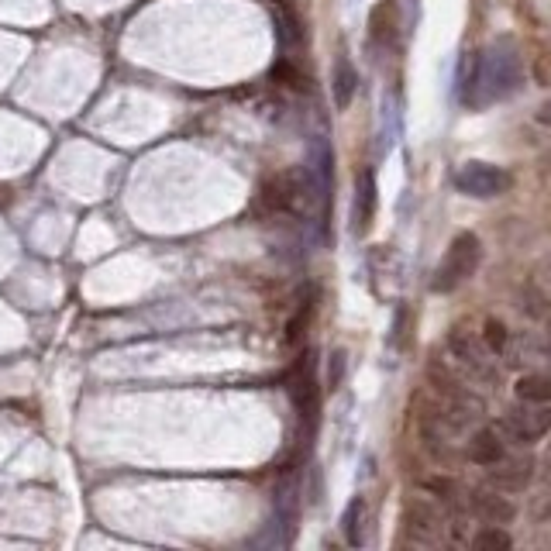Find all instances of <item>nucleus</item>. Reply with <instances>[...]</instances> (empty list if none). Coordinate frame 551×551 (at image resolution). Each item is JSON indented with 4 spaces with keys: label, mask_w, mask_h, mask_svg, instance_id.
<instances>
[{
    "label": "nucleus",
    "mask_w": 551,
    "mask_h": 551,
    "mask_svg": "<svg viewBox=\"0 0 551 551\" xmlns=\"http://www.w3.org/2000/svg\"><path fill=\"white\" fill-rule=\"evenodd\" d=\"M521 83H524L521 45L503 35L469 59L462 76V104L472 107V111H483V107L496 104V100L514 97L521 90Z\"/></svg>",
    "instance_id": "nucleus-1"
},
{
    "label": "nucleus",
    "mask_w": 551,
    "mask_h": 551,
    "mask_svg": "<svg viewBox=\"0 0 551 551\" xmlns=\"http://www.w3.org/2000/svg\"><path fill=\"white\" fill-rule=\"evenodd\" d=\"M479 262H483V242H479L472 231L455 235V242L448 245L445 259L438 262L431 279V293H452L459 290L465 279H472L479 273Z\"/></svg>",
    "instance_id": "nucleus-2"
},
{
    "label": "nucleus",
    "mask_w": 551,
    "mask_h": 551,
    "mask_svg": "<svg viewBox=\"0 0 551 551\" xmlns=\"http://www.w3.org/2000/svg\"><path fill=\"white\" fill-rule=\"evenodd\" d=\"M290 400L297 407L300 428H304L307 438H314L317 431V414H321V386H317V372H314V355H304V359L293 366L290 376Z\"/></svg>",
    "instance_id": "nucleus-3"
},
{
    "label": "nucleus",
    "mask_w": 551,
    "mask_h": 551,
    "mask_svg": "<svg viewBox=\"0 0 551 551\" xmlns=\"http://www.w3.org/2000/svg\"><path fill=\"white\" fill-rule=\"evenodd\" d=\"M551 431V414L545 403H517V407L503 410L500 417V438L514 441V445H534Z\"/></svg>",
    "instance_id": "nucleus-4"
},
{
    "label": "nucleus",
    "mask_w": 551,
    "mask_h": 551,
    "mask_svg": "<svg viewBox=\"0 0 551 551\" xmlns=\"http://www.w3.org/2000/svg\"><path fill=\"white\" fill-rule=\"evenodd\" d=\"M455 190L476 200L500 197V193L510 190V173L500 166H490V162H465L455 173Z\"/></svg>",
    "instance_id": "nucleus-5"
},
{
    "label": "nucleus",
    "mask_w": 551,
    "mask_h": 551,
    "mask_svg": "<svg viewBox=\"0 0 551 551\" xmlns=\"http://www.w3.org/2000/svg\"><path fill=\"white\" fill-rule=\"evenodd\" d=\"M486 469H490V479H486V483L500 493H517L534 479L531 459H507V455H500V459H496L493 465H486Z\"/></svg>",
    "instance_id": "nucleus-6"
},
{
    "label": "nucleus",
    "mask_w": 551,
    "mask_h": 551,
    "mask_svg": "<svg viewBox=\"0 0 551 551\" xmlns=\"http://www.w3.org/2000/svg\"><path fill=\"white\" fill-rule=\"evenodd\" d=\"M376 204H379V190H376V173L372 169H362L359 180H355V204H352V228L355 235H366L372 228V217H376Z\"/></svg>",
    "instance_id": "nucleus-7"
},
{
    "label": "nucleus",
    "mask_w": 551,
    "mask_h": 551,
    "mask_svg": "<svg viewBox=\"0 0 551 551\" xmlns=\"http://www.w3.org/2000/svg\"><path fill=\"white\" fill-rule=\"evenodd\" d=\"M403 524H407V534L414 545H434L441 538V517L428 503H410L407 514H403Z\"/></svg>",
    "instance_id": "nucleus-8"
},
{
    "label": "nucleus",
    "mask_w": 551,
    "mask_h": 551,
    "mask_svg": "<svg viewBox=\"0 0 551 551\" xmlns=\"http://www.w3.org/2000/svg\"><path fill=\"white\" fill-rule=\"evenodd\" d=\"M400 31V7L397 0H379L369 14V35L376 45H393Z\"/></svg>",
    "instance_id": "nucleus-9"
},
{
    "label": "nucleus",
    "mask_w": 551,
    "mask_h": 551,
    "mask_svg": "<svg viewBox=\"0 0 551 551\" xmlns=\"http://www.w3.org/2000/svg\"><path fill=\"white\" fill-rule=\"evenodd\" d=\"M472 514L479 517L483 524H510L514 521V503L507 500V496H500V490L496 493H472Z\"/></svg>",
    "instance_id": "nucleus-10"
},
{
    "label": "nucleus",
    "mask_w": 551,
    "mask_h": 551,
    "mask_svg": "<svg viewBox=\"0 0 551 551\" xmlns=\"http://www.w3.org/2000/svg\"><path fill=\"white\" fill-rule=\"evenodd\" d=\"M465 455H469V462L472 465H493L496 459L503 455V438H500V431H490V428H483V431H476L472 434V441H469V448H465Z\"/></svg>",
    "instance_id": "nucleus-11"
},
{
    "label": "nucleus",
    "mask_w": 551,
    "mask_h": 551,
    "mask_svg": "<svg viewBox=\"0 0 551 551\" xmlns=\"http://www.w3.org/2000/svg\"><path fill=\"white\" fill-rule=\"evenodd\" d=\"M331 90H335L338 111H348V104L355 100V90H359V73H355V66L348 62V56H338L335 76H331Z\"/></svg>",
    "instance_id": "nucleus-12"
},
{
    "label": "nucleus",
    "mask_w": 551,
    "mask_h": 551,
    "mask_svg": "<svg viewBox=\"0 0 551 551\" xmlns=\"http://www.w3.org/2000/svg\"><path fill=\"white\" fill-rule=\"evenodd\" d=\"M517 400L524 403H551V376L531 372V376L517 379Z\"/></svg>",
    "instance_id": "nucleus-13"
},
{
    "label": "nucleus",
    "mask_w": 551,
    "mask_h": 551,
    "mask_svg": "<svg viewBox=\"0 0 551 551\" xmlns=\"http://www.w3.org/2000/svg\"><path fill=\"white\" fill-rule=\"evenodd\" d=\"M362 521H366V500L355 496V500L345 507V514H341V531H345V541L352 548L362 545Z\"/></svg>",
    "instance_id": "nucleus-14"
},
{
    "label": "nucleus",
    "mask_w": 551,
    "mask_h": 551,
    "mask_svg": "<svg viewBox=\"0 0 551 551\" xmlns=\"http://www.w3.org/2000/svg\"><path fill=\"white\" fill-rule=\"evenodd\" d=\"M514 541H510V534L503 531L500 524H486L483 531L476 534V538H469V548L483 551V548H510Z\"/></svg>",
    "instance_id": "nucleus-15"
},
{
    "label": "nucleus",
    "mask_w": 551,
    "mask_h": 551,
    "mask_svg": "<svg viewBox=\"0 0 551 551\" xmlns=\"http://www.w3.org/2000/svg\"><path fill=\"white\" fill-rule=\"evenodd\" d=\"M503 345H507V324L486 321V348H490V352H500Z\"/></svg>",
    "instance_id": "nucleus-16"
},
{
    "label": "nucleus",
    "mask_w": 551,
    "mask_h": 551,
    "mask_svg": "<svg viewBox=\"0 0 551 551\" xmlns=\"http://www.w3.org/2000/svg\"><path fill=\"white\" fill-rule=\"evenodd\" d=\"M341 376H345V352H331V362H328V386L338 390L341 386Z\"/></svg>",
    "instance_id": "nucleus-17"
}]
</instances>
